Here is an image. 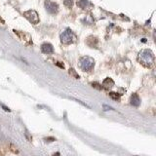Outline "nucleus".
Returning a JSON list of instances; mask_svg holds the SVG:
<instances>
[{
    "label": "nucleus",
    "instance_id": "nucleus-1",
    "mask_svg": "<svg viewBox=\"0 0 156 156\" xmlns=\"http://www.w3.org/2000/svg\"><path fill=\"white\" fill-rule=\"evenodd\" d=\"M139 61L145 66H151L154 63V54L150 50H142L139 54Z\"/></svg>",
    "mask_w": 156,
    "mask_h": 156
},
{
    "label": "nucleus",
    "instance_id": "nucleus-2",
    "mask_svg": "<svg viewBox=\"0 0 156 156\" xmlns=\"http://www.w3.org/2000/svg\"><path fill=\"white\" fill-rule=\"evenodd\" d=\"M95 61L93 58L91 57H82L79 61V66L83 71H91L94 69Z\"/></svg>",
    "mask_w": 156,
    "mask_h": 156
},
{
    "label": "nucleus",
    "instance_id": "nucleus-3",
    "mask_svg": "<svg viewBox=\"0 0 156 156\" xmlns=\"http://www.w3.org/2000/svg\"><path fill=\"white\" fill-rule=\"evenodd\" d=\"M74 40L75 35L69 29H66L61 33V41L63 44H71L72 42H74Z\"/></svg>",
    "mask_w": 156,
    "mask_h": 156
},
{
    "label": "nucleus",
    "instance_id": "nucleus-4",
    "mask_svg": "<svg viewBox=\"0 0 156 156\" xmlns=\"http://www.w3.org/2000/svg\"><path fill=\"white\" fill-rule=\"evenodd\" d=\"M23 16H25V17L29 20L31 23H34V25H36V23H38V22H39L38 14L33 10H29V11L25 12V13H23Z\"/></svg>",
    "mask_w": 156,
    "mask_h": 156
},
{
    "label": "nucleus",
    "instance_id": "nucleus-5",
    "mask_svg": "<svg viewBox=\"0 0 156 156\" xmlns=\"http://www.w3.org/2000/svg\"><path fill=\"white\" fill-rule=\"evenodd\" d=\"M45 8L50 14H56L59 11V7L57 5V3L50 1V0H46L45 1Z\"/></svg>",
    "mask_w": 156,
    "mask_h": 156
},
{
    "label": "nucleus",
    "instance_id": "nucleus-6",
    "mask_svg": "<svg viewBox=\"0 0 156 156\" xmlns=\"http://www.w3.org/2000/svg\"><path fill=\"white\" fill-rule=\"evenodd\" d=\"M41 51L44 54H52L54 52V48L50 43H44L41 46Z\"/></svg>",
    "mask_w": 156,
    "mask_h": 156
},
{
    "label": "nucleus",
    "instance_id": "nucleus-7",
    "mask_svg": "<svg viewBox=\"0 0 156 156\" xmlns=\"http://www.w3.org/2000/svg\"><path fill=\"white\" fill-rule=\"evenodd\" d=\"M130 102H131V105L133 106L138 107L139 105H141V99H139V97L137 94H133V95H132V97H131Z\"/></svg>",
    "mask_w": 156,
    "mask_h": 156
},
{
    "label": "nucleus",
    "instance_id": "nucleus-8",
    "mask_svg": "<svg viewBox=\"0 0 156 156\" xmlns=\"http://www.w3.org/2000/svg\"><path fill=\"white\" fill-rule=\"evenodd\" d=\"M77 4L80 8H82V9H90V8L93 6L88 0H79Z\"/></svg>",
    "mask_w": 156,
    "mask_h": 156
},
{
    "label": "nucleus",
    "instance_id": "nucleus-9",
    "mask_svg": "<svg viewBox=\"0 0 156 156\" xmlns=\"http://www.w3.org/2000/svg\"><path fill=\"white\" fill-rule=\"evenodd\" d=\"M114 85V82L112 79L110 78H106L105 79V81L102 82V86L106 88V89H109V88H111Z\"/></svg>",
    "mask_w": 156,
    "mask_h": 156
},
{
    "label": "nucleus",
    "instance_id": "nucleus-10",
    "mask_svg": "<svg viewBox=\"0 0 156 156\" xmlns=\"http://www.w3.org/2000/svg\"><path fill=\"white\" fill-rule=\"evenodd\" d=\"M109 96L111 97V99H114V101H118L119 98H120V95L117 94V93H114V92H110V93H109Z\"/></svg>",
    "mask_w": 156,
    "mask_h": 156
},
{
    "label": "nucleus",
    "instance_id": "nucleus-11",
    "mask_svg": "<svg viewBox=\"0 0 156 156\" xmlns=\"http://www.w3.org/2000/svg\"><path fill=\"white\" fill-rule=\"evenodd\" d=\"M65 5L67 7V8H71L73 5V1L72 0H65Z\"/></svg>",
    "mask_w": 156,
    "mask_h": 156
},
{
    "label": "nucleus",
    "instance_id": "nucleus-12",
    "mask_svg": "<svg viewBox=\"0 0 156 156\" xmlns=\"http://www.w3.org/2000/svg\"><path fill=\"white\" fill-rule=\"evenodd\" d=\"M73 73V75H74V77H76V78H78L79 76H78V75L76 74V72H75V71H74V69H69V73Z\"/></svg>",
    "mask_w": 156,
    "mask_h": 156
},
{
    "label": "nucleus",
    "instance_id": "nucleus-13",
    "mask_svg": "<svg viewBox=\"0 0 156 156\" xmlns=\"http://www.w3.org/2000/svg\"><path fill=\"white\" fill-rule=\"evenodd\" d=\"M103 109H105V110H107V109H110V110H113V109H111V107H109L107 106H103Z\"/></svg>",
    "mask_w": 156,
    "mask_h": 156
},
{
    "label": "nucleus",
    "instance_id": "nucleus-14",
    "mask_svg": "<svg viewBox=\"0 0 156 156\" xmlns=\"http://www.w3.org/2000/svg\"><path fill=\"white\" fill-rule=\"evenodd\" d=\"M1 107H2V109H5V110H7V111H10V109H7V107H6L5 106H4V105H1Z\"/></svg>",
    "mask_w": 156,
    "mask_h": 156
},
{
    "label": "nucleus",
    "instance_id": "nucleus-15",
    "mask_svg": "<svg viewBox=\"0 0 156 156\" xmlns=\"http://www.w3.org/2000/svg\"><path fill=\"white\" fill-rule=\"evenodd\" d=\"M54 156H61V154H60L59 152H57V153H55V154H54Z\"/></svg>",
    "mask_w": 156,
    "mask_h": 156
}]
</instances>
